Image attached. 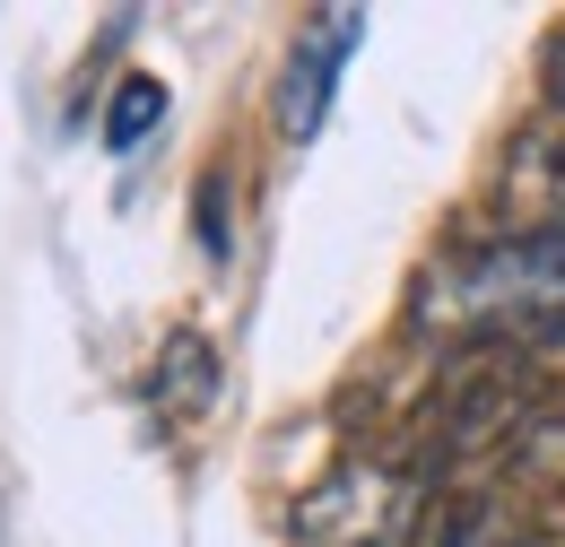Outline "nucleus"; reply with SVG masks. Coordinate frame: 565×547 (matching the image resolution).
I'll use <instances>...</instances> for the list:
<instances>
[{"label": "nucleus", "instance_id": "9", "mask_svg": "<svg viewBox=\"0 0 565 547\" xmlns=\"http://www.w3.org/2000/svg\"><path fill=\"white\" fill-rule=\"evenodd\" d=\"M444 547H531V539H522V513H513L504 495H470V504L452 513Z\"/></svg>", "mask_w": 565, "mask_h": 547}, {"label": "nucleus", "instance_id": "4", "mask_svg": "<svg viewBox=\"0 0 565 547\" xmlns=\"http://www.w3.org/2000/svg\"><path fill=\"white\" fill-rule=\"evenodd\" d=\"M356 35H365V9H322L305 35H296V53L279 69V131L305 148V139L331 122V87H340V62L356 53Z\"/></svg>", "mask_w": 565, "mask_h": 547}, {"label": "nucleus", "instance_id": "6", "mask_svg": "<svg viewBox=\"0 0 565 547\" xmlns=\"http://www.w3.org/2000/svg\"><path fill=\"white\" fill-rule=\"evenodd\" d=\"M504 479L522 486V495H565V400L522 426V443L504 452Z\"/></svg>", "mask_w": 565, "mask_h": 547}, {"label": "nucleus", "instance_id": "3", "mask_svg": "<svg viewBox=\"0 0 565 547\" xmlns=\"http://www.w3.org/2000/svg\"><path fill=\"white\" fill-rule=\"evenodd\" d=\"M488 365L444 374V409H435V470L461 461H504L522 443V426L540 417V383L522 365V347H479Z\"/></svg>", "mask_w": 565, "mask_h": 547}, {"label": "nucleus", "instance_id": "1", "mask_svg": "<svg viewBox=\"0 0 565 547\" xmlns=\"http://www.w3.org/2000/svg\"><path fill=\"white\" fill-rule=\"evenodd\" d=\"M409 322L452 347H522L565 322V235H479L444 253L409 296Z\"/></svg>", "mask_w": 565, "mask_h": 547}, {"label": "nucleus", "instance_id": "7", "mask_svg": "<svg viewBox=\"0 0 565 547\" xmlns=\"http://www.w3.org/2000/svg\"><path fill=\"white\" fill-rule=\"evenodd\" d=\"M210 365H217V356H210L201 331H174L166 356H157V400H166V409H210V392H217Z\"/></svg>", "mask_w": 565, "mask_h": 547}, {"label": "nucleus", "instance_id": "2", "mask_svg": "<svg viewBox=\"0 0 565 547\" xmlns=\"http://www.w3.org/2000/svg\"><path fill=\"white\" fill-rule=\"evenodd\" d=\"M426 461H392V452H356L322 486L296 495L287 539L296 547H418L426 530Z\"/></svg>", "mask_w": 565, "mask_h": 547}, {"label": "nucleus", "instance_id": "10", "mask_svg": "<svg viewBox=\"0 0 565 547\" xmlns=\"http://www.w3.org/2000/svg\"><path fill=\"white\" fill-rule=\"evenodd\" d=\"M192 217H201V253L210 261H226V174H201V192H192Z\"/></svg>", "mask_w": 565, "mask_h": 547}, {"label": "nucleus", "instance_id": "8", "mask_svg": "<svg viewBox=\"0 0 565 547\" xmlns=\"http://www.w3.org/2000/svg\"><path fill=\"white\" fill-rule=\"evenodd\" d=\"M157 122H166V78L131 69V78L105 96V148H114V157H131V148H140Z\"/></svg>", "mask_w": 565, "mask_h": 547}, {"label": "nucleus", "instance_id": "5", "mask_svg": "<svg viewBox=\"0 0 565 547\" xmlns=\"http://www.w3.org/2000/svg\"><path fill=\"white\" fill-rule=\"evenodd\" d=\"M495 201L513 217V235H565V114H540L531 131L504 148Z\"/></svg>", "mask_w": 565, "mask_h": 547}]
</instances>
